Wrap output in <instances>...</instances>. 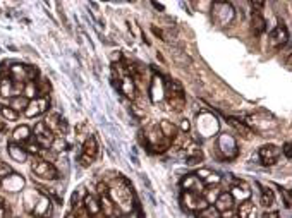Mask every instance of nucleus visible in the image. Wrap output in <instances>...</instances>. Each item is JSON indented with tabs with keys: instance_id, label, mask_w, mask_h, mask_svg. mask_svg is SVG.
<instances>
[{
	"instance_id": "nucleus-1",
	"label": "nucleus",
	"mask_w": 292,
	"mask_h": 218,
	"mask_svg": "<svg viewBox=\"0 0 292 218\" xmlns=\"http://www.w3.org/2000/svg\"><path fill=\"white\" fill-rule=\"evenodd\" d=\"M163 96L167 98V103L170 105V109H174L175 112H181L186 105V96H184V90L177 81H167L165 83V91Z\"/></svg>"
},
{
	"instance_id": "nucleus-2",
	"label": "nucleus",
	"mask_w": 292,
	"mask_h": 218,
	"mask_svg": "<svg viewBox=\"0 0 292 218\" xmlns=\"http://www.w3.org/2000/svg\"><path fill=\"white\" fill-rule=\"evenodd\" d=\"M112 196L115 198L117 201V211H127L131 213L133 210V191L129 189V186L124 184V186H115L114 191H112Z\"/></svg>"
},
{
	"instance_id": "nucleus-3",
	"label": "nucleus",
	"mask_w": 292,
	"mask_h": 218,
	"mask_svg": "<svg viewBox=\"0 0 292 218\" xmlns=\"http://www.w3.org/2000/svg\"><path fill=\"white\" fill-rule=\"evenodd\" d=\"M34 76H36V69L31 67V65L24 64L9 65V79H12L14 83L26 84L28 81H34Z\"/></svg>"
},
{
	"instance_id": "nucleus-4",
	"label": "nucleus",
	"mask_w": 292,
	"mask_h": 218,
	"mask_svg": "<svg viewBox=\"0 0 292 218\" xmlns=\"http://www.w3.org/2000/svg\"><path fill=\"white\" fill-rule=\"evenodd\" d=\"M31 170H33L34 175L40 177V179H45V181H55L59 177V172H57V169L53 167V163L46 162V160H42V158L33 160Z\"/></svg>"
},
{
	"instance_id": "nucleus-5",
	"label": "nucleus",
	"mask_w": 292,
	"mask_h": 218,
	"mask_svg": "<svg viewBox=\"0 0 292 218\" xmlns=\"http://www.w3.org/2000/svg\"><path fill=\"white\" fill-rule=\"evenodd\" d=\"M96 155H98V143H96L95 136H90L83 144V151H81L79 162L83 167H90L91 163L96 160Z\"/></svg>"
},
{
	"instance_id": "nucleus-6",
	"label": "nucleus",
	"mask_w": 292,
	"mask_h": 218,
	"mask_svg": "<svg viewBox=\"0 0 292 218\" xmlns=\"http://www.w3.org/2000/svg\"><path fill=\"white\" fill-rule=\"evenodd\" d=\"M218 151H220L222 156L227 158V160H234V158L239 155L237 143H235V140L231 134H222L220 138H218Z\"/></svg>"
},
{
	"instance_id": "nucleus-7",
	"label": "nucleus",
	"mask_w": 292,
	"mask_h": 218,
	"mask_svg": "<svg viewBox=\"0 0 292 218\" xmlns=\"http://www.w3.org/2000/svg\"><path fill=\"white\" fill-rule=\"evenodd\" d=\"M48 109H50V100H48V98H46V96H38V98H34V100H30V103H28L24 113H26V117L33 119V117H38V115H42V113H45Z\"/></svg>"
},
{
	"instance_id": "nucleus-8",
	"label": "nucleus",
	"mask_w": 292,
	"mask_h": 218,
	"mask_svg": "<svg viewBox=\"0 0 292 218\" xmlns=\"http://www.w3.org/2000/svg\"><path fill=\"white\" fill-rule=\"evenodd\" d=\"M213 17L220 24H229L232 19H234V9H232L231 4L216 2V4L213 5Z\"/></svg>"
},
{
	"instance_id": "nucleus-9",
	"label": "nucleus",
	"mask_w": 292,
	"mask_h": 218,
	"mask_svg": "<svg viewBox=\"0 0 292 218\" xmlns=\"http://www.w3.org/2000/svg\"><path fill=\"white\" fill-rule=\"evenodd\" d=\"M182 203H184V206L191 211H201V210H205L206 206H210V204L206 203L205 198H203V194H193V192H184V196H182Z\"/></svg>"
},
{
	"instance_id": "nucleus-10",
	"label": "nucleus",
	"mask_w": 292,
	"mask_h": 218,
	"mask_svg": "<svg viewBox=\"0 0 292 218\" xmlns=\"http://www.w3.org/2000/svg\"><path fill=\"white\" fill-rule=\"evenodd\" d=\"M53 138H55V136H53L52 131L46 127L45 122H38V124L34 125V141H36V143H38L43 150L52 144Z\"/></svg>"
},
{
	"instance_id": "nucleus-11",
	"label": "nucleus",
	"mask_w": 292,
	"mask_h": 218,
	"mask_svg": "<svg viewBox=\"0 0 292 218\" xmlns=\"http://www.w3.org/2000/svg\"><path fill=\"white\" fill-rule=\"evenodd\" d=\"M280 156V150H278L275 144H265V146L260 148V158H261V163L266 167L275 165Z\"/></svg>"
},
{
	"instance_id": "nucleus-12",
	"label": "nucleus",
	"mask_w": 292,
	"mask_h": 218,
	"mask_svg": "<svg viewBox=\"0 0 292 218\" xmlns=\"http://www.w3.org/2000/svg\"><path fill=\"white\" fill-rule=\"evenodd\" d=\"M287 40H289L287 28H285L284 24H278V26H275V30L272 31V34H270V47H272V48H282V47L287 43Z\"/></svg>"
},
{
	"instance_id": "nucleus-13",
	"label": "nucleus",
	"mask_w": 292,
	"mask_h": 218,
	"mask_svg": "<svg viewBox=\"0 0 292 218\" xmlns=\"http://www.w3.org/2000/svg\"><path fill=\"white\" fill-rule=\"evenodd\" d=\"M181 186H182V189H184V192H193V194H203V191H205L203 182L200 181L194 173H189V175L184 177Z\"/></svg>"
},
{
	"instance_id": "nucleus-14",
	"label": "nucleus",
	"mask_w": 292,
	"mask_h": 218,
	"mask_svg": "<svg viewBox=\"0 0 292 218\" xmlns=\"http://www.w3.org/2000/svg\"><path fill=\"white\" fill-rule=\"evenodd\" d=\"M100 211H102L105 218L115 217V213H119L117 208H115V203L112 201L108 192H107V194H100Z\"/></svg>"
},
{
	"instance_id": "nucleus-15",
	"label": "nucleus",
	"mask_w": 292,
	"mask_h": 218,
	"mask_svg": "<svg viewBox=\"0 0 292 218\" xmlns=\"http://www.w3.org/2000/svg\"><path fill=\"white\" fill-rule=\"evenodd\" d=\"M194 175L200 179V181L203 182V186H213V184H218V182L222 181V177L218 175L216 172H213V170H210V169H200L198 170Z\"/></svg>"
},
{
	"instance_id": "nucleus-16",
	"label": "nucleus",
	"mask_w": 292,
	"mask_h": 218,
	"mask_svg": "<svg viewBox=\"0 0 292 218\" xmlns=\"http://www.w3.org/2000/svg\"><path fill=\"white\" fill-rule=\"evenodd\" d=\"M234 203H235V200L232 198V194L231 192H220L218 194V198L215 200V210L216 211H231L232 208H234Z\"/></svg>"
},
{
	"instance_id": "nucleus-17",
	"label": "nucleus",
	"mask_w": 292,
	"mask_h": 218,
	"mask_svg": "<svg viewBox=\"0 0 292 218\" xmlns=\"http://www.w3.org/2000/svg\"><path fill=\"white\" fill-rule=\"evenodd\" d=\"M256 217H258V206L249 200L243 201L239 210H237V218H256Z\"/></svg>"
},
{
	"instance_id": "nucleus-18",
	"label": "nucleus",
	"mask_w": 292,
	"mask_h": 218,
	"mask_svg": "<svg viewBox=\"0 0 292 218\" xmlns=\"http://www.w3.org/2000/svg\"><path fill=\"white\" fill-rule=\"evenodd\" d=\"M84 210H86V213L91 218H98L102 215V211H100V201L93 194H88L84 198Z\"/></svg>"
},
{
	"instance_id": "nucleus-19",
	"label": "nucleus",
	"mask_w": 292,
	"mask_h": 218,
	"mask_svg": "<svg viewBox=\"0 0 292 218\" xmlns=\"http://www.w3.org/2000/svg\"><path fill=\"white\" fill-rule=\"evenodd\" d=\"M251 31L254 36H260L266 31V21L260 12H253V16H251Z\"/></svg>"
},
{
	"instance_id": "nucleus-20",
	"label": "nucleus",
	"mask_w": 292,
	"mask_h": 218,
	"mask_svg": "<svg viewBox=\"0 0 292 218\" xmlns=\"http://www.w3.org/2000/svg\"><path fill=\"white\" fill-rule=\"evenodd\" d=\"M119 90H121V93H124L127 98H136V86H134V81L129 78V76H124V78L121 79V84H119Z\"/></svg>"
},
{
	"instance_id": "nucleus-21",
	"label": "nucleus",
	"mask_w": 292,
	"mask_h": 218,
	"mask_svg": "<svg viewBox=\"0 0 292 218\" xmlns=\"http://www.w3.org/2000/svg\"><path fill=\"white\" fill-rule=\"evenodd\" d=\"M158 131L162 132L163 138H165V140H169V141H170V140L174 141L175 138H177V127H175L170 121H162V122H160Z\"/></svg>"
},
{
	"instance_id": "nucleus-22",
	"label": "nucleus",
	"mask_w": 292,
	"mask_h": 218,
	"mask_svg": "<svg viewBox=\"0 0 292 218\" xmlns=\"http://www.w3.org/2000/svg\"><path fill=\"white\" fill-rule=\"evenodd\" d=\"M34 215H36V217H43V218H48L50 215H52V201H50V198L43 196L42 200H40L38 206L34 208Z\"/></svg>"
},
{
	"instance_id": "nucleus-23",
	"label": "nucleus",
	"mask_w": 292,
	"mask_h": 218,
	"mask_svg": "<svg viewBox=\"0 0 292 218\" xmlns=\"http://www.w3.org/2000/svg\"><path fill=\"white\" fill-rule=\"evenodd\" d=\"M7 148H9V155H11V158H14L15 162H19V163L26 162L28 153H26V150H24V148L21 146V144H17V143H11Z\"/></svg>"
},
{
	"instance_id": "nucleus-24",
	"label": "nucleus",
	"mask_w": 292,
	"mask_h": 218,
	"mask_svg": "<svg viewBox=\"0 0 292 218\" xmlns=\"http://www.w3.org/2000/svg\"><path fill=\"white\" fill-rule=\"evenodd\" d=\"M31 140V129L28 125H21L17 127L14 132H12V143H24V141H30Z\"/></svg>"
},
{
	"instance_id": "nucleus-25",
	"label": "nucleus",
	"mask_w": 292,
	"mask_h": 218,
	"mask_svg": "<svg viewBox=\"0 0 292 218\" xmlns=\"http://www.w3.org/2000/svg\"><path fill=\"white\" fill-rule=\"evenodd\" d=\"M231 194H232V198H237V200H243V201H246L247 198L251 196V189L247 187L244 182H239L237 186H234L232 187V191H231Z\"/></svg>"
},
{
	"instance_id": "nucleus-26",
	"label": "nucleus",
	"mask_w": 292,
	"mask_h": 218,
	"mask_svg": "<svg viewBox=\"0 0 292 218\" xmlns=\"http://www.w3.org/2000/svg\"><path fill=\"white\" fill-rule=\"evenodd\" d=\"M163 91H165V84L160 81V78H153L152 83V102H160L163 98Z\"/></svg>"
},
{
	"instance_id": "nucleus-27",
	"label": "nucleus",
	"mask_w": 292,
	"mask_h": 218,
	"mask_svg": "<svg viewBox=\"0 0 292 218\" xmlns=\"http://www.w3.org/2000/svg\"><path fill=\"white\" fill-rule=\"evenodd\" d=\"M23 96L28 98V100H34L38 98V88H36V81H28L23 86Z\"/></svg>"
},
{
	"instance_id": "nucleus-28",
	"label": "nucleus",
	"mask_w": 292,
	"mask_h": 218,
	"mask_svg": "<svg viewBox=\"0 0 292 218\" xmlns=\"http://www.w3.org/2000/svg\"><path fill=\"white\" fill-rule=\"evenodd\" d=\"M28 103H30V100H28V98H24V96H14L12 98V102H11V109L14 110V112H17L19 113L21 110H26V107H28Z\"/></svg>"
},
{
	"instance_id": "nucleus-29",
	"label": "nucleus",
	"mask_w": 292,
	"mask_h": 218,
	"mask_svg": "<svg viewBox=\"0 0 292 218\" xmlns=\"http://www.w3.org/2000/svg\"><path fill=\"white\" fill-rule=\"evenodd\" d=\"M227 121H229V124H231L232 127L235 129V131H239L241 134L244 136V138H249V136H251V129H249V127H246V124H243V122H239V121H237V119H234V117H229Z\"/></svg>"
},
{
	"instance_id": "nucleus-30",
	"label": "nucleus",
	"mask_w": 292,
	"mask_h": 218,
	"mask_svg": "<svg viewBox=\"0 0 292 218\" xmlns=\"http://www.w3.org/2000/svg\"><path fill=\"white\" fill-rule=\"evenodd\" d=\"M50 148H52L55 153H61V151L67 150L69 144H67V141L62 138V136H55V138H53V141H52V144H50Z\"/></svg>"
},
{
	"instance_id": "nucleus-31",
	"label": "nucleus",
	"mask_w": 292,
	"mask_h": 218,
	"mask_svg": "<svg viewBox=\"0 0 292 218\" xmlns=\"http://www.w3.org/2000/svg\"><path fill=\"white\" fill-rule=\"evenodd\" d=\"M0 115H2V119H4L5 122H15L17 117H19V113L14 112L11 107H2V109H0Z\"/></svg>"
},
{
	"instance_id": "nucleus-32",
	"label": "nucleus",
	"mask_w": 292,
	"mask_h": 218,
	"mask_svg": "<svg viewBox=\"0 0 292 218\" xmlns=\"http://www.w3.org/2000/svg\"><path fill=\"white\" fill-rule=\"evenodd\" d=\"M198 218H222V213L220 211H216L215 206H206L205 210L198 211Z\"/></svg>"
},
{
	"instance_id": "nucleus-33",
	"label": "nucleus",
	"mask_w": 292,
	"mask_h": 218,
	"mask_svg": "<svg viewBox=\"0 0 292 218\" xmlns=\"http://www.w3.org/2000/svg\"><path fill=\"white\" fill-rule=\"evenodd\" d=\"M275 203V194L270 187H265L261 191V204L263 206H272Z\"/></svg>"
},
{
	"instance_id": "nucleus-34",
	"label": "nucleus",
	"mask_w": 292,
	"mask_h": 218,
	"mask_svg": "<svg viewBox=\"0 0 292 218\" xmlns=\"http://www.w3.org/2000/svg\"><path fill=\"white\" fill-rule=\"evenodd\" d=\"M12 173H14V172H12V169L7 165V163L0 162V182L5 181L7 177H11V175H12Z\"/></svg>"
},
{
	"instance_id": "nucleus-35",
	"label": "nucleus",
	"mask_w": 292,
	"mask_h": 218,
	"mask_svg": "<svg viewBox=\"0 0 292 218\" xmlns=\"http://www.w3.org/2000/svg\"><path fill=\"white\" fill-rule=\"evenodd\" d=\"M24 150H26V153H31V155H40V153H42L43 148L40 146V144L36 143V141H30V143L26 144V148H24Z\"/></svg>"
},
{
	"instance_id": "nucleus-36",
	"label": "nucleus",
	"mask_w": 292,
	"mask_h": 218,
	"mask_svg": "<svg viewBox=\"0 0 292 218\" xmlns=\"http://www.w3.org/2000/svg\"><path fill=\"white\" fill-rule=\"evenodd\" d=\"M282 191V196H284V200H285V206L291 208V194H289V191H285V189H280Z\"/></svg>"
},
{
	"instance_id": "nucleus-37",
	"label": "nucleus",
	"mask_w": 292,
	"mask_h": 218,
	"mask_svg": "<svg viewBox=\"0 0 292 218\" xmlns=\"http://www.w3.org/2000/svg\"><path fill=\"white\" fill-rule=\"evenodd\" d=\"M284 153H285V156L291 160V158H292V146H291V143H285L284 144Z\"/></svg>"
},
{
	"instance_id": "nucleus-38",
	"label": "nucleus",
	"mask_w": 292,
	"mask_h": 218,
	"mask_svg": "<svg viewBox=\"0 0 292 218\" xmlns=\"http://www.w3.org/2000/svg\"><path fill=\"white\" fill-rule=\"evenodd\" d=\"M191 129V124H189V121H186V119H184V121L181 122V131L182 132H187Z\"/></svg>"
},
{
	"instance_id": "nucleus-39",
	"label": "nucleus",
	"mask_w": 292,
	"mask_h": 218,
	"mask_svg": "<svg viewBox=\"0 0 292 218\" xmlns=\"http://www.w3.org/2000/svg\"><path fill=\"white\" fill-rule=\"evenodd\" d=\"M263 218H278V213L277 211H266V213L263 215Z\"/></svg>"
},
{
	"instance_id": "nucleus-40",
	"label": "nucleus",
	"mask_w": 292,
	"mask_h": 218,
	"mask_svg": "<svg viewBox=\"0 0 292 218\" xmlns=\"http://www.w3.org/2000/svg\"><path fill=\"white\" fill-rule=\"evenodd\" d=\"M7 131V122L2 119V115H0V132H5Z\"/></svg>"
},
{
	"instance_id": "nucleus-41",
	"label": "nucleus",
	"mask_w": 292,
	"mask_h": 218,
	"mask_svg": "<svg viewBox=\"0 0 292 218\" xmlns=\"http://www.w3.org/2000/svg\"><path fill=\"white\" fill-rule=\"evenodd\" d=\"M4 215H5V203L4 200L0 198V218H4Z\"/></svg>"
},
{
	"instance_id": "nucleus-42",
	"label": "nucleus",
	"mask_w": 292,
	"mask_h": 218,
	"mask_svg": "<svg viewBox=\"0 0 292 218\" xmlns=\"http://www.w3.org/2000/svg\"><path fill=\"white\" fill-rule=\"evenodd\" d=\"M98 192H100V194H107V192H108V189H107L105 184H98Z\"/></svg>"
},
{
	"instance_id": "nucleus-43",
	"label": "nucleus",
	"mask_w": 292,
	"mask_h": 218,
	"mask_svg": "<svg viewBox=\"0 0 292 218\" xmlns=\"http://www.w3.org/2000/svg\"><path fill=\"white\" fill-rule=\"evenodd\" d=\"M122 218H139V217L134 213H125V215H122Z\"/></svg>"
},
{
	"instance_id": "nucleus-44",
	"label": "nucleus",
	"mask_w": 292,
	"mask_h": 218,
	"mask_svg": "<svg viewBox=\"0 0 292 218\" xmlns=\"http://www.w3.org/2000/svg\"><path fill=\"white\" fill-rule=\"evenodd\" d=\"M253 5L254 7H265V2H258V0H256V2H253Z\"/></svg>"
},
{
	"instance_id": "nucleus-45",
	"label": "nucleus",
	"mask_w": 292,
	"mask_h": 218,
	"mask_svg": "<svg viewBox=\"0 0 292 218\" xmlns=\"http://www.w3.org/2000/svg\"><path fill=\"white\" fill-rule=\"evenodd\" d=\"M110 218H115V217H110Z\"/></svg>"
}]
</instances>
